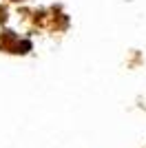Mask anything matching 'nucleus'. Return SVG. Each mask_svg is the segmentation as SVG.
Instances as JSON below:
<instances>
[{"mask_svg": "<svg viewBox=\"0 0 146 148\" xmlns=\"http://www.w3.org/2000/svg\"><path fill=\"white\" fill-rule=\"evenodd\" d=\"M18 49H20V53L29 51V49H31V42H27V40H24V42H20V47H18Z\"/></svg>", "mask_w": 146, "mask_h": 148, "instance_id": "nucleus-1", "label": "nucleus"}]
</instances>
